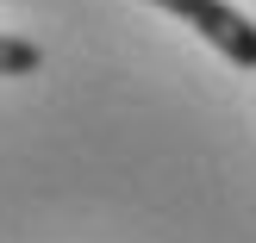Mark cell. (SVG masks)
Here are the masks:
<instances>
[{"label":"cell","mask_w":256,"mask_h":243,"mask_svg":"<svg viewBox=\"0 0 256 243\" xmlns=\"http://www.w3.org/2000/svg\"><path fill=\"white\" fill-rule=\"evenodd\" d=\"M150 6L188 19L225 62H232V69H256V25H250L238 6H225V0H150Z\"/></svg>","instance_id":"1"},{"label":"cell","mask_w":256,"mask_h":243,"mask_svg":"<svg viewBox=\"0 0 256 243\" xmlns=\"http://www.w3.org/2000/svg\"><path fill=\"white\" fill-rule=\"evenodd\" d=\"M38 62H44V50L32 37H6L0 31V75H38Z\"/></svg>","instance_id":"2"}]
</instances>
